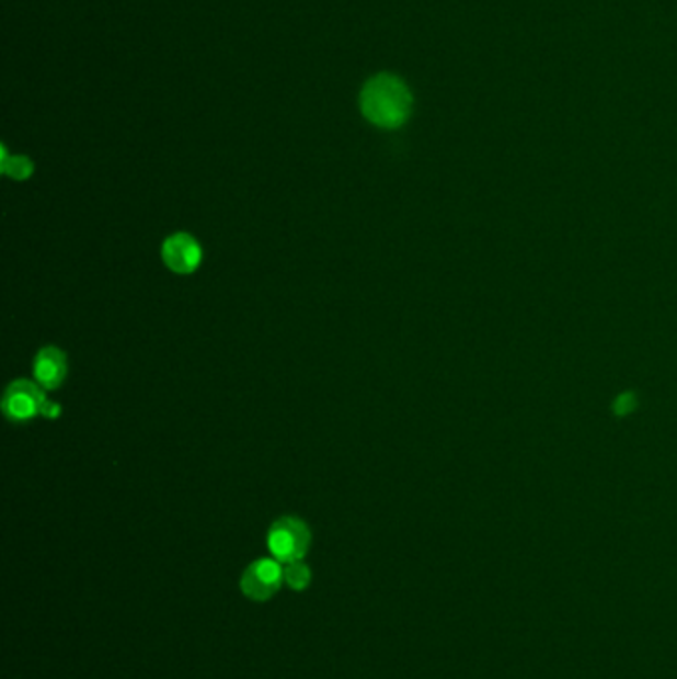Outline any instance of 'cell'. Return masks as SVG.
<instances>
[{"instance_id":"obj_4","label":"cell","mask_w":677,"mask_h":679,"mask_svg":"<svg viewBox=\"0 0 677 679\" xmlns=\"http://www.w3.org/2000/svg\"><path fill=\"white\" fill-rule=\"evenodd\" d=\"M285 585L283 578V563L276 558H256L244 568L241 576V590L253 602H266Z\"/></svg>"},{"instance_id":"obj_2","label":"cell","mask_w":677,"mask_h":679,"mask_svg":"<svg viewBox=\"0 0 677 679\" xmlns=\"http://www.w3.org/2000/svg\"><path fill=\"white\" fill-rule=\"evenodd\" d=\"M312 544V533L302 519L286 514L271 524L266 534V548L278 563L288 565L295 561H305Z\"/></svg>"},{"instance_id":"obj_7","label":"cell","mask_w":677,"mask_h":679,"mask_svg":"<svg viewBox=\"0 0 677 679\" xmlns=\"http://www.w3.org/2000/svg\"><path fill=\"white\" fill-rule=\"evenodd\" d=\"M283 578L290 590L302 592L312 582V570L305 561H295V563L283 565Z\"/></svg>"},{"instance_id":"obj_3","label":"cell","mask_w":677,"mask_h":679,"mask_svg":"<svg viewBox=\"0 0 677 679\" xmlns=\"http://www.w3.org/2000/svg\"><path fill=\"white\" fill-rule=\"evenodd\" d=\"M46 389L38 386L32 380H16L11 386L7 387L0 408L4 418L12 423H26L36 416H43L44 404H46Z\"/></svg>"},{"instance_id":"obj_6","label":"cell","mask_w":677,"mask_h":679,"mask_svg":"<svg viewBox=\"0 0 677 679\" xmlns=\"http://www.w3.org/2000/svg\"><path fill=\"white\" fill-rule=\"evenodd\" d=\"M34 382L46 392H54L62 386L68 376V360L60 348L44 346L34 358Z\"/></svg>"},{"instance_id":"obj_8","label":"cell","mask_w":677,"mask_h":679,"mask_svg":"<svg viewBox=\"0 0 677 679\" xmlns=\"http://www.w3.org/2000/svg\"><path fill=\"white\" fill-rule=\"evenodd\" d=\"M0 169L14 181H26L34 173V163L26 156H9L7 147H2Z\"/></svg>"},{"instance_id":"obj_9","label":"cell","mask_w":677,"mask_h":679,"mask_svg":"<svg viewBox=\"0 0 677 679\" xmlns=\"http://www.w3.org/2000/svg\"><path fill=\"white\" fill-rule=\"evenodd\" d=\"M60 414H62V408H60L56 401H46V404H44V418L56 419Z\"/></svg>"},{"instance_id":"obj_1","label":"cell","mask_w":677,"mask_h":679,"mask_svg":"<svg viewBox=\"0 0 677 679\" xmlns=\"http://www.w3.org/2000/svg\"><path fill=\"white\" fill-rule=\"evenodd\" d=\"M413 98L402 78L378 73L366 82L360 94V110L374 126L395 129L412 114Z\"/></svg>"},{"instance_id":"obj_5","label":"cell","mask_w":677,"mask_h":679,"mask_svg":"<svg viewBox=\"0 0 677 679\" xmlns=\"http://www.w3.org/2000/svg\"><path fill=\"white\" fill-rule=\"evenodd\" d=\"M161 259L171 272L190 276L202 267V245L190 233H173L161 245Z\"/></svg>"}]
</instances>
